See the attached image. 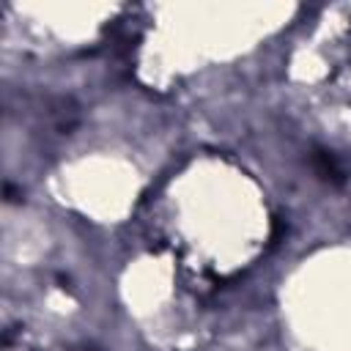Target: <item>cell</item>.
<instances>
[{
    "label": "cell",
    "instance_id": "cell-1",
    "mask_svg": "<svg viewBox=\"0 0 351 351\" xmlns=\"http://www.w3.org/2000/svg\"><path fill=\"white\" fill-rule=\"evenodd\" d=\"M313 167H315V173H318L321 178H326V181H335V184L343 181V167H340V162L335 159L332 151L315 148V154H313Z\"/></svg>",
    "mask_w": 351,
    "mask_h": 351
}]
</instances>
